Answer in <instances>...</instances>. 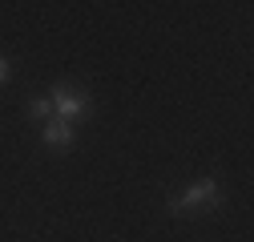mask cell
Instances as JSON below:
<instances>
[{"label": "cell", "mask_w": 254, "mask_h": 242, "mask_svg": "<svg viewBox=\"0 0 254 242\" xmlns=\"http://www.w3.org/2000/svg\"><path fill=\"white\" fill-rule=\"evenodd\" d=\"M218 182L214 178H206V182H198V186H190L178 202H170V210H174V214H190V210H206V206H214L218 202Z\"/></svg>", "instance_id": "cell-1"}, {"label": "cell", "mask_w": 254, "mask_h": 242, "mask_svg": "<svg viewBox=\"0 0 254 242\" xmlns=\"http://www.w3.org/2000/svg\"><path fill=\"white\" fill-rule=\"evenodd\" d=\"M53 117H61V121H69V125H73V117H81L85 109H89V101L77 93V89H69V85H57L53 89Z\"/></svg>", "instance_id": "cell-2"}, {"label": "cell", "mask_w": 254, "mask_h": 242, "mask_svg": "<svg viewBox=\"0 0 254 242\" xmlns=\"http://www.w3.org/2000/svg\"><path fill=\"white\" fill-rule=\"evenodd\" d=\"M45 145L69 149V145H73V125H69V121H61V117H49V125H45Z\"/></svg>", "instance_id": "cell-3"}, {"label": "cell", "mask_w": 254, "mask_h": 242, "mask_svg": "<svg viewBox=\"0 0 254 242\" xmlns=\"http://www.w3.org/2000/svg\"><path fill=\"white\" fill-rule=\"evenodd\" d=\"M28 117H53V101H49V97L28 101Z\"/></svg>", "instance_id": "cell-4"}, {"label": "cell", "mask_w": 254, "mask_h": 242, "mask_svg": "<svg viewBox=\"0 0 254 242\" xmlns=\"http://www.w3.org/2000/svg\"><path fill=\"white\" fill-rule=\"evenodd\" d=\"M4 81H8V60L0 57V85H4Z\"/></svg>", "instance_id": "cell-5"}]
</instances>
